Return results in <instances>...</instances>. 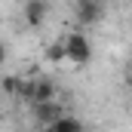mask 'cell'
Segmentation results:
<instances>
[{
	"mask_svg": "<svg viewBox=\"0 0 132 132\" xmlns=\"http://www.w3.org/2000/svg\"><path fill=\"white\" fill-rule=\"evenodd\" d=\"M46 62H52V65H62V62H68L65 40H55V43H49V46H46Z\"/></svg>",
	"mask_w": 132,
	"mask_h": 132,
	"instance_id": "obj_7",
	"label": "cell"
},
{
	"mask_svg": "<svg viewBox=\"0 0 132 132\" xmlns=\"http://www.w3.org/2000/svg\"><path fill=\"white\" fill-rule=\"evenodd\" d=\"M22 15H25V25L28 28H40L46 22V15H49V0H25Z\"/></svg>",
	"mask_w": 132,
	"mask_h": 132,
	"instance_id": "obj_2",
	"label": "cell"
},
{
	"mask_svg": "<svg viewBox=\"0 0 132 132\" xmlns=\"http://www.w3.org/2000/svg\"><path fill=\"white\" fill-rule=\"evenodd\" d=\"M98 19H101V3L98 0H89V3H80V6H77V22H80L83 28L95 25Z\"/></svg>",
	"mask_w": 132,
	"mask_h": 132,
	"instance_id": "obj_5",
	"label": "cell"
},
{
	"mask_svg": "<svg viewBox=\"0 0 132 132\" xmlns=\"http://www.w3.org/2000/svg\"><path fill=\"white\" fill-rule=\"evenodd\" d=\"M65 49H68V62L77 68L89 65L92 62V43H89V37L83 31H71L65 37Z\"/></svg>",
	"mask_w": 132,
	"mask_h": 132,
	"instance_id": "obj_1",
	"label": "cell"
},
{
	"mask_svg": "<svg viewBox=\"0 0 132 132\" xmlns=\"http://www.w3.org/2000/svg\"><path fill=\"white\" fill-rule=\"evenodd\" d=\"M74 3H77V6H80V3H89V0H74Z\"/></svg>",
	"mask_w": 132,
	"mask_h": 132,
	"instance_id": "obj_11",
	"label": "cell"
},
{
	"mask_svg": "<svg viewBox=\"0 0 132 132\" xmlns=\"http://www.w3.org/2000/svg\"><path fill=\"white\" fill-rule=\"evenodd\" d=\"M3 62H6V46L0 43V68H3Z\"/></svg>",
	"mask_w": 132,
	"mask_h": 132,
	"instance_id": "obj_10",
	"label": "cell"
},
{
	"mask_svg": "<svg viewBox=\"0 0 132 132\" xmlns=\"http://www.w3.org/2000/svg\"><path fill=\"white\" fill-rule=\"evenodd\" d=\"M43 101H55V83L46 80V77H34V104H43Z\"/></svg>",
	"mask_w": 132,
	"mask_h": 132,
	"instance_id": "obj_4",
	"label": "cell"
},
{
	"mask_svg": "<svg viewBox=\"0 0 132 132\" xmlns=\"http://www.w3.org/2000/svg\"><path fill=\"white\" fill-rule=\"evenodd\" d=\"M40 132H83V123H80L77 117H71V114H65L62 120H55L52 126H43Z\"/></svg>",
	"mask_w": 132,
	"mask_h": 132,
	"instance_id": "obj_6",
	"label": "cell"
},
{
	"mask_svg": "<svg viewBox=\"0 0 132 132\" xmlns=\"http://www.w3.org/2000/svg\"><path fill=\"white\" fill-rule=\"evenodd\" d=\"M31 114H34V120L40 123V129H43V126H52L55 120H62L65 117V108L59 101H43V104H34Z\"/></svg>",
	"mask_w": 132,
	"mask_h": 132,
	"instance_id": "obj_3",
	"label": "cell"
},
{
	"mask_svg": "<svg viewBox=\"0 0 132 132\" xmlns=\"http://www.w3.org/2000/svg\"><path fill=\"white\" fill-rule=\"evenodd\" d=\"M126 83H129V89H132V62H129V68H126Z\"/></svg>",
	"mask_w": 132,
	"mask_h": 132,
	"instance_id": "obj_9",
	"label": "cell"
},
{
	"mask_svg": "<svg viewBox=\"0 0 132 132\" xmlns=\"http://www.w3.org/2000/svg\"><path fill=\"white\" fill-rule=\"evenodd\" d=\"M0 89H3V95H19L22 77H3V80H0Z\"/></svg>",
	"mask_w": 132,
	"mask_h": 132,
	"instance_id": "obj_8",
	"label": "cell"
}]
</instances>
